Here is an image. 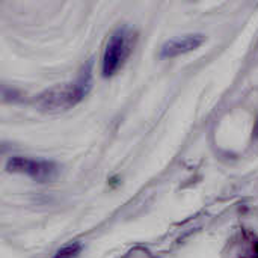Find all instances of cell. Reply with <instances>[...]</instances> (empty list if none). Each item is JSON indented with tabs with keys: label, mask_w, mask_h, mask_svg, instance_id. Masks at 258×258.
<instances>
[{
	"label": "cell",
	"mask_w": 258,
	"mask_h": 258,
	"mask_svg": "<svg viewBox=\"0 0 258 258\" xmlns=\"http://www.w3.org/2000/svg\"><path fill=\"white\" fill-rule=\"evenodd\" d=\"M135 39H136L135 32L127 26H122L112 33L103 53V60H101L103 77L107 79L116 74V71L124 65V62L130 56L135 47Z\"/></svg>",
	"instance_id": "2"
},
{
	"label": "cell",
	"mask_w": 258,
	"mask_h": 258,
	"mask_svg": "<svg viewBox=\"0 0 258 258\" xmlns=\"http://www.w3.org/2000/svg\"><path fill=\"white\" fill-rule=\"evenodd\" d=\"M6 169L14 174L26 175L38 183H47L57 177L59 166L45 159H33V157H23L14 156L6 162Z\"/></svg>",
	"instance_id": "3"
},
{
	"label": "cell",
	"mask_w": 258,
	"mask_h": 258,
	"mask_svg": "<svg viewBox=\"0 0 258 258\" xmlns=\"http://www.w3.org/2000/svg\"><path fill=\"white\" fill-rule=\"evenodd\" d=\"M79 251H80V245H77V243L68 245V246H65V248H62V249L54 255V258H73Z\"/></svg>",
	"instance_id": "5"
},
{
	"label": "cell",
	"mask_w": 258,
	"mask_h": 258,
	"mask_svg": "<svg viewBox=\"0 0 258 258\" xmlns=\"http://www.w3.org/2000/svg\"><path fill=\"white\" fill-rule=\"evenodd\" d=\"M203 42H204V35H201V33H187L183 36L172 38L162 45L160 57L172 59V57L190 53V51L197 50Z\"/></svg>",
	"instance_id": "4"
},
{
	"label": "cell",
	"mask_w": 258,
	"mask_h": 258,
	"mask_svg": "<svg viewBox=\"0 0 258 258\" xmlns=\"http://www.w3.org/2000/svg\"><path fill=\"white\" fill-rule=\"evenodd\" d=\"M91 86H92L91 65H88L74 82L54 86L39 94L36 98V104L42 110H48V112L68 110L76 104H79L88 95Z\"/></svg>",
	"instance_id": "1"
}]
</instances>
